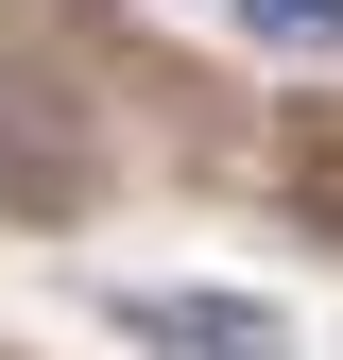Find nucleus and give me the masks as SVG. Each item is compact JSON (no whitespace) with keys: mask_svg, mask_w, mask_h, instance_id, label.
Wrapping results in <instances>:
<instances>
[{"mask_svg":"<svg viewBox=\"0 0 343 360\" xmlns=\"http://www.w3.org/2000/svg\"><path fill=\"white\" fill-rule=\"evenodd\" d=\"M103 189H120V138L86 103V69L34 52V34H0V206L18 223H86Z\"/></svg>","mask_w":343,"mask_h":360,"instance_id":"f257e3e1","label":"nucleus"},{"mask_svg":"<svg viewBox=\"0 0 343 360\" xmlns=\"http://www.w3.org/2000/svg\"><path fill=\"white\" fill-rule=\"evenodd\" d=\"M120 326H138L155 360H292V326L240 309V292H120Z\"/></svg>","mask_w":343,"mask_h":360,"instance_id":"f03ea898","label":"nucleus"},{"mask_svg":"<svg viewBox=\"0 0 343 360\" xmlns=\"http://www.w3.org/2000/svg\"><path fill=\"white\" fill-rule=\"evenodd\" d=\"M240 34H275V52H343V0H240Z\"/></svg>","mask_w":343,"mask_h":360,"instance_id":"7ed1b4c3","label":"nucleus"}]
</instances>
